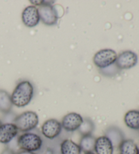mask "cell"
Here are the masks:
<instances>
[{"mask_svg":"<svg viewBox=\"0 0 139 154\" xmlns=\"http://www.w3.org/2000/svg\"><path fill=\"white\" fill-rule=\"evenodd\" d=\"M44 1H31V3L34 5H37V6H42V4H44Z\"/></svg>","mask_w":139,"mask_h":154,"instance_id":"22","label":"cell"},{"mask_svg":"<svg viewBox=\"0 0 139 154\" xmlns=\"http://www.w3.org/2000/svg\"><path fill=\"white\" fill-rule=\"evenodd\" d=\"M14 124L18 131L28 132L36 128L39 124V118L34 111H27L17 116Z\"/></svg>","mask_w":139,"mask_h":154,"instance_id":"3","label":"cell"},{"mask_svg":"<svg viewBox=\"0 0 139 154\" xmlns=\"http://www.w3.org/2000/svg\"><path fill=\"white\" fill-rule=\"evenodd\" d=\"M11 95L6 90H0V111L4 113H8L11 111L12 108Z\"/></svg>","mask_w":139,"mask_h":154,"instance_id":"15","label":"cell"},{"mask_svg":"<svg viewBox=\"0 0 139 154\" xmlns=\"http://www.w3.org/2000/svg\"><path fill=\"white\" fill-rule=\"evenodd\" d=\"M119 154H138V147L132 139H125L119 146Z\"/></svg>","mask_w":139,"mask_h":154,"instance_id":"16","label":"cell"},{"mask_svg":"<svg viewBox=\"0 0 139 154\" xmlns=\"http://www.w3.org/2000/svg\"><path fill=\"white\" fill-rule=\"evenodd\" d=\"M45 3V2H44ZM40 20L45 25L52 26L57 24L58 15L57 11L50 4H44L38 8Z\"/></svg>","mask_w":139,"mask_h":154,"instance_id":"5","label":"cell"},{"mask_svg":"<svg viewBox=\"0 0 139 154\" xmlns=\"http://www.w3.org/2000/svg\"><path fill=\"white\" fill-rule=\"evenodd\" d=\"M138 56L130 50L124 51L118 55L116 65L119 69H129L137 64Z\"/></svg>","mask_w":139,"mask_h":154,"instance_id":"7","label":"cell"},{"mask_svg":"<svg viewBox=\"0 0 139 154\" xmlns=\"http://www.w3.org/2000/svg\"><path fill=\"white\" fill-rule=\"evenodd\" d=\"M2 124V121H1V120H0V125H1Z\"/></svg>","mask_w":139,"mask_h":154,"instance_id":"25","label":"cell"},{"mask_svg":"<svg viewBox=\"0 0 139 154\" xmlns=\"http://www.w3.org/2000/svg\"><path fill=\"white\" fill-rule=\"evenodd\" d=\"M94 128V122L89 118H85L77 131L82 134V136H86L92 134Z\"/></svg>","mask_w":139,"mask_h":154,"instance_id":"18","label":"cell"},{"mask_svg":"<svg viewBox=\"0 0 139 154\" xmlns=\"http://www.w3.org/2000/svg\"><path fill=\"white\" fill-rule=\"evenodd\" d=\"M84 154H96L94 152H88V153H85Z\"/></svg>","mask_w":139,"mask_h":154,"instance_id":"24","label":"cell"},{"mask_svg":"<svg viewBox=\"0 0 139 154\" xmlns=\"http://www.w3.org/2000/svg\"><path fill=\"white\" fill-rule=\"evenodd\" d=\"M119 70L120 69L117 67V66L116 65V63H114V64L109 66L107 67L101 69L100 72L103 75L111 77V76L116 75V74L118 73Z\"/></svg>","mask_w":139,"mask_h":154,"instance_id":"19","label":"cell"},{"mask_svg":"<svg viewBox=\"0 0 139 154\" xmlns=\"http://www.w3.org/2000/svg\"><path fill=\"white\" fill-rule=\"evenodd\" d=\"M17 154H36L34 152H31V151H20L19 152H18Z\"/></svg>","mask_w":139,"mask_h":154,"instance_id":"23","label":"cell"},{"mask_svg":"<svg viewBox=\"0 0 139 154\" xmlns=\"http://www.w3.org/2000/svg\"><path fill=\"white\" fill-rule=\"evenodd\" d=\"M124 123L127 127L132 130H139V111L130 110L125 114Z\"/></svg>","mask_w":139,"mask_h":154,"instance_id":"13","label":"cell"},{"mask_svg":"<svg viewBox=\"0 0 139 154\" xmlns=\"http://www.w3.org/2000/svg\"><path fill=\"white\" fill-rule=\"evenodd\" d=\"M18 130L14 124L2 123L0 125V143L9 144L17 136Z\"/></svg>","mask_w":139,"mask_h":154,"instance_id":"9","label":"cell"},{"mask_svg":"<svg viewBox=\"0 0 139 154\" xmlns=\"http://www.w3.org/2000/svg\"><path fill=\"white\" fill-rule=\"evenodd\" d=\"M62 128L60 122L55 119H50L43 124L42 133L46 139L52 140L59 136Z\"/></svg>","mask_w":139,"mask_h":154,"instance_id":"6","label":"cell"},{"mask_svg":"<svg viewBox=\"0 0 139 154\" xmlns=\"http://www.w3.org/2000/svg\"><path fill=\"white\" fill-rule=\"evenodd\" d=\"M117 54L112 49H103L97 52L93 58L94 65L101 69L116 63Z\"/></svg>","mask_w":139,"mask_h":154,"instance_id":"4","label":"cell"},{"mask_svg":"<svg viewBox=\"0 0 139 154\" xmlns=\"http://www.w3.org/2000/svg\"><path fill=\"white\" fill-rule=\"evenodd\" d=\"M6 116H4V123H13L14 124V122L15 120L16 116L14 113H12L11 111L8 113H5Z\"/></svg>","mask_w":139,"mask_h":154,"instance_id":"20","label":"cell"},{"mask_svg":"<svg viewBox=\"0 0 139 154\" xmlns=\"http://www.w3.org/2000/svg\"><path fill=\"white\" fill-rule=\"evenodd\" d=\"M84 119L79 113L71 112L63 117L61 122L62 128L67 132H74L78 130Z\"/></svg>","mask_w":139,"mask_h":154,"instance_id":"8","label":"cell"},{"mask_svg":"<svg viewBox=\"0 0 139 154\" xmlns=\"http://www.w3.org/2000/svg\"><path fill=\"white\" fill-rule=\"evenodd\" d=\"M22 20L24 25L28 27L37 26L40 20L38 8L34 6L25 8L22 13Z\"/></svg>","mask_w":139,"mask_h":154,"instance_id":"10","label":"cell"},{"mask_svg":"<svg viewBox=\"0 0 139 154\" xmlns=\"http://www.w3.org/2000/svg\"><path fill=\"white\" fill-rule=\"evenodd\" d=\"M105 136L110 140L114 148H118L124 139V134L119 128L111 126L107 129Z\"/></svg>","mask_w":139,"mask_h":154,"instance_id":"12","label":"cell"},{"mask_svg":"<svg viewBox=\"0 0 139 154\" xmlns=\"http://www.w3.org/2000/svg\"><path fill=\"white\" fill-rule=\"evenodd\" d=\"M96 139H97L92 134L82 136L79 144L82 151H84V153L93 152L94 151Z\"/></svg>","mask_w":139,"mask_h":154,"instance_id":"17","label":"cell"},{"mask_svg":"<svg viewBox=\"0 0 139 154\" xmlns=\"http://www.w3.org/2000/svg\"><path fill=\"white\" fill-rule=\"evenodd\" d=\"M34 89L29 81L24 80L17 84L11 95L12 104L17 107H24L31 101Z\"/></svg>","mask_w":139,"mask_h":154,"instance_id":"1","label":"cell"},{"mask_svg":"<svg viewBox=\"0 0 139 154\" xmlns=\"http://www.w3.org/2000/svg\"><path fill=\"white\" fill-rule=\"evenodd\" d=\"M94 151L96 154H113L114 147L107 137L102 136L96 139Z\"/></svg>","mask_w":139,"mask_h":154,"instance_id":"11","label":"cell"},{"mask_svg":"<svg viewBox=\"0 0 139 154\" xmlns=\"http://www.w3.org/2000/svg\"><path fill=\"white\" fill-rule=\"evenodd\" d=\"M17 145L21 150L35 152L42 147L43 140L38 134L33 132H25L17 139Z\"/></svg>","mask_w":139,"mask_h":154,"instance_id":"2","label":"cell"},{"mask_svg":"<svg viewBox=\"0 0 139 154\" xmlns=\"http://www.w3.org/2000/svg\"><path fill=\"white\" fill-rule=\"evenodd\" d=\"M1 154H17V153H16L14 151L11 149H10L9 147H6L2 151Z\"/></svg>","mask_w":139,"mask_h":154,"instance_id":"21","label":"cell"},{"mask_svg":"<svg viewBox=\"0 0 139 154\" xmlns=\"http://www.w3.org/2000/svg\"><path fill=\"white\" fill-rule=\"evenodd\" d=\"M79 145L71 139H65L60 144L61 154H82Z\"/></svg>","mask_w":139,"mask_h":154,"instance_id":"14","label":"cell"},{"mask_svg":"<svg viewBox=\"0 0 139 154\" xmlns=\"http://www.w3.org/2000/svg\"><path fill=\"white\" fill-rule=\"evenodd\" d=\"M138 154H139V147H138Z\"/></svg>","mask_w":139,"mask_h":154,"instance_id":"26","label":"cell"}]
</instances>
